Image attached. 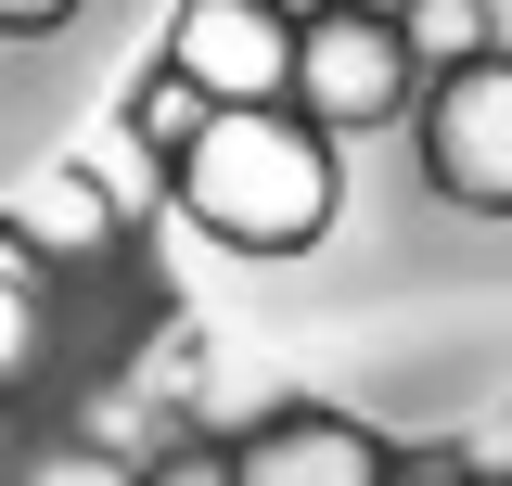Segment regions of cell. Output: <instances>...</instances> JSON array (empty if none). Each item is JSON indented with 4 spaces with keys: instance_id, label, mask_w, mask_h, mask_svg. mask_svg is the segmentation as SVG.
Wrapping results in <instances>:
<instances>
[{
    "instance_id": "277c9868",
    "label": "cell",
    "mask_w": 512,
    "mask_h": 486,
    "mask_svg": "<svg viewBox=\"0 0 512 486\" xmlns=\"http://www.w3.org/2000/svg\"><path fill=\"white\" fill-rule=\"evenodd\" d=\"M167 64L205 103H295V13L282 0H180Z\"/></svg>"
},
{
    "instance_id": "8fae6325",
    "label": "cell",
    "mask_w": 512,
    "mask_h": 486,
    "mask_svg": "<svg viewBox=\"0 0 512 486\" xmlns=\"http://www.w3.org/2000/svg\"><path fill=\"white\" fill-rule=\"evenodd\" d=\"M141 486H231V461H218V448H167Z\"/></svg>"
},
{
    "instance_id": "4fadbf2b",
    "label": "cell",
    "mask_w": 512,
    "mask_h": 486,
    "mask_svg": "<svg viewBox=\"0 0 512 486\" xmlns=\"http://www.w3.org/2000/svg\"><path fill=\"white\" fill-rule=\"evenodd\" d=\"M359 13H397V0H359Z\"/></svg>"
},
{
    "instance_id": "7a4b0ae2",
    "label": "cell",
    "mask_w": 512,
    "mask_h": 486,
    "mask_svg": "<svg viewBox=\"0 0 512 486\" xmlns=\"http://www.w3.org/2000/svg\"><path fill=\"white\" fill-rule=\"evenodd\" d=\"M295 90H308L320 128H397L410 116V39H397V13L320 0L295 26Z\"/></svg>"
},
{
    "instance_id": "8992f818",
    "label": "cell",
    "mask_w": 512,
    "mask_h": 486,
    "mask_svg": "<svg viewBox=\"0 0 512 486\" xmlns=\"http://www.w3.org/2000/svg\"><path fill=\"white\" fill-rule=\"evenodd\" d=\"M103 231H116V192L90 180V167H52V180H26V205H13V243L26 256H90Z\"/></svg>"
},
{
    "instance_id": "7c38bea8",
    "label": "cell",
    "mask_w": 512,
    "mask_h": 486,
    "mask_svg": "<svg viewBox=\"0 0 512 486\" xmlns=\"http://www.w3.org/2000/svg\"><path fill=\"white\" fill-rule=\"evenodd\" d=\"M64 13H77V0H0V39H52Z\"/></svg>"
},
{
    "instance_id": "5b68a950",
    "label": "cell",
    "mask_w": 512,
    "mask_h": 486,
    "mask_svg": "<svg viewBox=\"0 0 512 486\" xmlns=\"http://www.w3.org/2000/svg\"><path fill=\"white\" fill-rule=\"evenodd\" d=\"M231 486H384V448L333 410H282L231 448Z\"/></svg>"
},
{
    "instance_id": "9c48e42d",
    "label": "cell",
    "mask_w": 512,
    "mask_h": 486,
    "mask_svg": "<svg viewBox=\"0 0 512 486\" xmlns=\"http://www.w3.org/2000/svg\"><path fill=\"white\" fill-rule=\"evenodd\" d=\"M128 128H141V141H154V154H180L192 128H205V90H192L180 64H167V77H154V90H141V116H128Z\"/></svg>"
},
{
    "instance_id": "ba28073f",
    "label": "cell",
    "mask_w": 512,
    "mask_h": 486,
    "mask_svg": "<svg viewBox=\"0 0 512 486\" xmlns=\"http://www.w3.org/2000/svg\"><path fill=\"white\" fill-rule=\"evenodd\" d=\"M39 359V282H26V243L0 231V384Z\"/></svg>"
},
{
    "instance_id": "52a82bcc",
    "label": "cell",
    "mask_w": 512,
    "mask_h": 486,
    "mask_svg": "<svg viewBox=\"0 0 512 486\" xmlns=\"http://www.w3.org/2000/svg\"><path fill=\"white\" fill-rule=\"evenodd\" d=\"M397 39H410L423 77H436V64H474L487 52V0H397Z\"/></svg>"
},
{
    "instance_id": "6da1fadb",
    "label": "cell",
    "mask_w": 512,
    "mask_h": 486,
    "mask_svg": "<svg viewBox=\"0 0 512 486\" xmlns=\"http://www.w3.org/2000/svg\"><path fill=\"white\" fill-rule=\"evenodd\" d=\"M167 180H180L192 231L244 243V256H295L333 231V141H320V116H282V103H205V128L167 154Z\"/></svg>"
},
{
    "instance_id": "30bf717a",
    "label": "cell",
    "mask_w": 512,
    "mask_h": 486,
    "mask_svg": "<svg viewBox=\"0 0 512 486\" xmlns=\"http://www.w3.org/2000/svg\"><path fill=\"white\" fill-rule=\"evenodd\" d=\"M26 486H141L116 448H52V461H26Z\"/></svg>"
},
{
    "instance_id": "3957f363",
    "label": "cell",
    "mask_w": 512,
    "mask_h": 486,
    "mask_svg": "<svg viewBox=\"0 0 512 486\" xmlns=\"http://www.w3.org/2000/svg\"><path fill=\"white\" fill-rule=\"evenodd\" d=\"M423 154L461 205L512 218V52H474V64H436V103H423Z\"/></svg>"
}]
</instances>
